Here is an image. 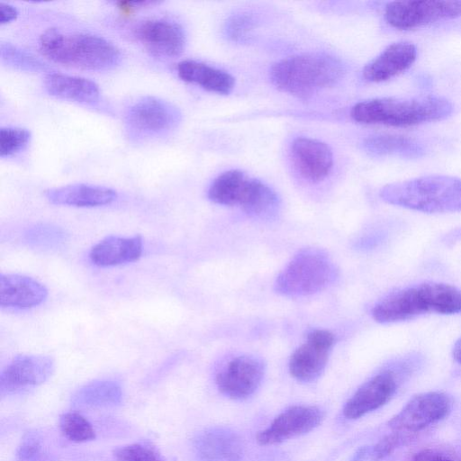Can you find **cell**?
Masks as SVG:
<instances>
[{
	"label": "cell",
	"instance_id": "obj_9",
	"mask_svg": "<svg viewBox=\"0 0 461 461\" xmlns=\"http://www.w3.org/2000/svg\"><path fill=\"white\" fill-rule=\"evenodd\" d=\"M432 312L427 284L397 290L379 301L372 310L380 323H393L413 319Z\"/></svg>",
	"mask_w": 461,
	"mask_h": 461
},
{
	"label": "cell",
	"instance_id": "obj_1",
	"mask_svg": "<svg viewBox=\"0 0 461 461\" xmlns=\"http://www.w3.org/2000/svg\"><path fill=\"white\" fill-rule=\"evenodd\" d=\"M42 54L53 62L87 70H106L120 64L121 50L111 41L86 32L46 30L39 40Z\"/></svg>",
	"mask_w": 461,
	"mask_h": 461
},
{
	"label": "cell",
	"instance_id": "obj_27",
	"mask_svg": "<svg viewBox=\"0 0 461 461\" xmlns=\"http://www.w3.org/2000/svg\"><path fill=\"white\" fill-rule=\"evenodd\" d=\"M279 204V198L273 189L261 181L253 179L242 208L250 216L267 219L277 212Z\"/></svg>",
	"mask_w": 461,
	"mask_h": 461
},
{
	"label": "cell",
	"instance_id": "obj_15",
	"mask_svg": "<svg viewBox=\"0 0 461 461\" xmlns=\"http://www.w3.org/2000/svg\"><path fill=\"white\" fill-rule=\"evenodd\" d=\"M396 391V381L392 372L380 373L363 384L348 400L343 414L348 420H357L387 403Z\"/></svg>",
	"mask_w": 461,
	"mask_h": 461
},
{
	"label": "cell",
	"instance_id": "obj_33",
	"mask_svg": "<svg viewBox=\"0 0 461 461\" xmlns=\"http://www.w3.org/2000/svg\"><path fill=\"white\" fill-rule=\"evenodd\" d=\"M31 132L27 129L5 127L0 130V157H10L22 150L29 142Z\"/></svg>",
	"mask_w": 461,
	"mask_h": 461
},
{
	"label": "cell",
	"instance_id": "obj_34",
	"mask_svg": "<svg viewBox=\"0 0 461 461\" xmlns=\"http://www.w3.org/2000/svg\"><path fill=\"white\" fill-rule=\"evenodd\" d=\"M410 433L393 431L384 436L371 447L370 458L372 461H381L391 455L395 449L403 446L411 439Z\"/></svg>",
	"mask_w": 461,
	"mask_h": 461
},
{
	"label": "cell",
	"instance_id": "obj_19",
	"mask_svg": "<svg viewBox=\"0 0 461 461\" xmlns=\"http://www.w3.org/2000/svg\"><path fill=\"white\" fill-rule=\"evenodd\" d=\"M47 199L54 204L75 207H97L112 203L117 193L105 186L73 184L45 192Z\"/></svg>",
	"mask_w": 461,
	"mask_h": 461
},
{
	"label": "cell",
	"instance_id": "obj_2",
	"mask_svg": "<svg viewBox=\"0 0 461 461\" xmlns=\"http://www.w3.org/2000/svg\"><path fill=\"white\" fill-rule=\"evenodd\" d=\"M452 112V104L441 96L384 97L357 103L351 116L365 124L406 127L440 121Z\"/></svg>",
	"mask_w": 461,
	"mask_h": 461
},
{
	"label": "cell",
	"instance_id": "obj_38",
	"mask_svg": "<svg viewBox=\"0 0 461 461\" xmlns=\"http://www.w3.org/2000/svg\"><path fill=\"white\" fill-rule=\"evenodd\" d=\"M18 16L17 9L9 5L1 2L0 3V23L5 24L8 23L16 19Z\"/></svg>",
	"mask_w": 461,
	"mask_h": 461
},
{
	"label": "cell",
	"instance_id": "obj_37",
	"mask_svg": "<svg viewBox=\"0 0 461 461\" xmlns=\"http://www.w3.org/2000/svg\"><path fill=\"white\" fill-rule=\"evenodd\" d=\"M39 445L33 438L24 442L19 449L18 456L21 460H32L39 452Z\"/></svg>",
	"mask_w": 461,
	"mask_h": 461
},
{
	"label": "cell",
	"instance_id": "obj_13",
	"mask_svg": "<svg viewBox=\"0 0 461 461\" xmlns=\"http://www.w3.org/2000/svg\"><path fill=\"white\" fill-rule=\"evenodd\" d=\"M54 361L43 355H19L2 370L1 393H15L43 384L52 375Z\"/></svg>",
	"mask_w": 461,
	"mask_h": 461
},
{
	"label": "cell",
	"instance_id": "obj_40",
	"mask_svg": "<svg viewBox=\"0 0 461 461\" xmlns=\"http://www.w3.org/2000/svg\"><path fill=\"white\" fill-rule=\"evenodd\" d=\"M453 357L454 359L461 364V338L457 339L453 347Z\"/></svg>",
	"mask_w": 461,
	"mask_h": 461
},
{
	"label": "cell",
	"instance_id": "obj_4",
	"mask_svg": "<svg viewBox=\"0 0 461 461\" xmlns=\"http://www.w3.org/2000/svg\"><path fill=\"white\" fill-rule=\"evenodd\" d=\"M345 74L342 62L328 54L307 53L288 57L270 71L272 83L281 91L308 96L338 83Z\"/></svg>",
	"mask_w": 461,
	"mask_h": 461
},
{
	"label": "cell",
	"instance_id": "obj_16",
	"mask_svg": "<svg viewBox=\"0 0 461 461\" xmlns=\"http://www.w3.org/2000/svg\"><path fill=\"white\" fill-rule=\"evenodd\" d=\"M291 157L297 171L304 178L314 182L324 179L333 165L330 147L311 138L295 139L291 145Z\"/></svg>",
	"mask_w": 461,
	"mask_h": 461
},
{
	"label": "cell",
	"instance_id": "obj_30",
	"mask_svg": "<svg viewBox=\"0 0 461 461\" xmlns=\"http://www.w3.org/2000/svg\"><path fill=\"white\" fill-rule=\"evenodd\" d=\"M59 428L63 435L73 442H87L95 438L92 424L77 412H66L59 418Z\"/></svg>",
	"mask_w": 461,
	"mask_h": 461
},
{
	"label": "cell",
	"instance_id": "obj_20",
	"mask_svg": "<svg viewBox=\"0 0 461 461\" xmlns=\"http://www.w3.org/2000/svg\"><path fill=\"white\" fill-rule=\"evenodd\" d=\"M141 254L140 236L122 238L111 235L91 249L89 258L95 266L107 267L134 262L140 258Z\"/></svg>",
	"mask_w": 461,
	"mask_h": 461
},
{
	"label": "cell",
	"instance_id": "obj_23",
	"mask_svg": "<svg viewBox=\"0 0 461 461\" xmlns=\"http://www.w3.org/2000/svg\"><path fill=\"white\" fill-rule=\"evenodd\" d=\"M177 74L182 80L217 94H229L235 84L228 72L194 60L181 61L177 65Z\"/></svg>",
	"mask_w": 461,
	"mask_h": 461
},
{
	"label": "cell",
	"instance_id": "obj_11",
	"mask_svg": "<svg viewBox=\"0 0 461 461\" xmlns=\"http://www.w3.org/2000/svg\"><path fill=\"white\" fill-rule=\"evenodd\" d=\"M323 418L324 411L316 406L290 407L276 417L267 429L258 433L257 441L262 446L284 442L312 430Z\"/></svg>",
	"mask_w": 461,
	"mask_h": 461
},
{
	"label": "cell",
	"instance_id": "obj_22",
	"mask_svg": "<svg viewBox=\"0 0 461 461\" xmlns=\"http://www.w3.org/2000/svg\"><path fill=\"white\" fill-rule=\"evenodd\" d=\"M44 86L50 95L77 103L92 104L100 95L99 87L94 81L59 73L47 75Z\"/></svg>",
	"mask_w": 461,
	"mask_h": 461
},
{
	"label": "cell",
	"instance_id": "obj_26",
	"mask_svg": "<svg viewBox=\"0 0 461 461\" xmlns=\"http://www.w3.org/2000/svg\"><path fill=\"white\" fill-rule=\"evenodd\" d=\"M122 391L114 381H93L82 386L74 395L76 404L88 407L116 405L122 402Z\"/></svg>",
	"mask_w": 461,
	"mask_h": 461
},
{
	"label": "cell",
	"instance_id": "obj_28",
	"mask_svg": "<svg viewBox=\"0 0 461 461\" xmlns=\"http://www.w3.org/2000/svg\"><path fill=\"white\" fill-rule=\"evenodd\" d=\"M432 304V312L439 314L461 313V289L443 284L427 283Z\"/></svg>",
	"mask_w": 461,
	"mask_h": 461
},
{
	"label": "cell",
	"instance_id": "obj_10",
	"mask_svg": "<svg viewBox=\"0 0 461 461\" xmlns=\"http://www.w3.org/2000/svg\"><path fill=\"white\" fill-rule=\"evenodd\" d=\"M334 344V336L325 330L308 333L306 341L297 348L289 360L291 375L300 382L317 379L324 370Z\"/></svg>",
	"mask_w": 461,
	"mask_h": 461
},
{
	"label": "cell",
	"instance_id": "obj_7",
	"mask_svg": "<svg viewBox=\"0 0 461 461\" xmlns=\"http://www.w3.org/2000/svg\"><path fill=\"white\" fill-rule=\"evenodd\" d=\"M449 397L441 392H427L413 396L388 422L393 431L418 432L444 419L450 412Z\"/></svg>",
	"mask_w": 461,
	"mask_h": 461
},
{
	"label": "cell",
	"instance_id": "obj_39",
	"mask_svg": "<svg viewBox=\"0 0 461 461\" xmlns=\"http://www.w3.org/2000/svg\"><path fill=\"white\" fill-rule=\"evenodd\" d=\"M370 451L371 447L363 446L356 451L350 461H366L370 458Z\"/></svg>",
	"mask_w": 461,
	"mask_h": 461
},
{
	"label": "cell",
	"instance_id": "obj_25",
	"mask_svg": "<svg viewBox=\"0 0 461 461\" xmlns=\"http://www.w3.org/2000/svg\"><path fill=\"white\" fill-rule=\"evenodd\" d=\"M365 149L376 156H398L417 158L424 155L423 146L405 136L381 134L370 136L364 141Z\"/></svg>",
	"mask_w": 461,
	"mask_h": 461
},
{
	"label": "cell",
	"instance_id": "obj_17",
	"mask_svg": "<svg viewBox=\"0 0 461 461\" xmlns=\"http://www.w3.org/2000/svg\"><path fill=\"white\" fill-rule=\"evenodd\" d=\"M417 50L408 41H398L385 48L363 69V77L370 82H384L404 72L415 61Z\"/></svg>",
	"mask_w": 461,
	"mask_h": 461
},
{
	"label": "cell",
	"instance_id": "obj_8",
	"mask_svg": "<svg viewBox=\"0 0 461 461\" xmlns=\"http://www.w3.org/2000/svg\"><path fill=\"white\" fill-rule=\"evenodd\" d=\"M179 122V112L171 104L156 98L144 97L127 112L125 122L129 132L136 138L166 133Z\"/></svg>",
	"mask_w": 461,
	"mask_h": 461
},
{
	"label": "cell",
	"instance_id": "obj_35",
	"mask_svg": "<svg viewBox=\"0 0 461 461\" xmlns=\"http://www.w3.org/2000/svg\"><path fill=\"white\" fill-rule=\"evenodd\" d=\"M253 26L252 16L240 14L229 19L226 23V32L233 41H243L249 36Z\"/></svg>",
	"mask_w": 461,
	"mask_h": 461
},
{
	"label": "cell",
	"instance_id": "obj_31",
	"mask_svg": "<svg viewBox=\"0 0 461 461\" xmlns=\"http://www.w3.org/2000/svg\"><path fill=\"white\" fill-rule=\"evenodd\" d=\"M26 241L41 249H52L61 246L66 240L65 231L58 226L39 224L31 228L25 234Z\"/></svg>",
	"mask_w": 461,
	"mask_h": 461
},
{
	"label": "cell",
	"instance_id": "obj_24",
	"mask_svg": "<svg viewBox=\"0 0 461 461\" xmlns=\"http://www.w3.org/2000/svg\"><path fill=\"white\" fill-rule=\"evenodd\" d=\"M251 178L240 170H229L220 175L209 187V199L222 205H240L248 194Z\"/></svg>",
	"mask_w": 461,
	"mask_h": 461
},
{
	"label": "cell",
	"instance_id": "obj_5",
	"mask_svg": "<svg viewBox=\"0 0 461 461\" xmlns=\"http://www.w3.org/2000/svg\"><path fill=\"white\" fill-rule=\"evenodd\" d=\"M337 276L338 270L324 250L307 248L294 255L280 272L275 288L285 296L310 295L327 288Z\"/></svg>",
	"mask_w": 461,
	"mask_h": 461
},
{
	"label": "cell",
	"instance_id": "obj_36",
	"mask_svg": "<svg viewBox=\"0 0 461 461\" xmlns=\"http://www.w3.org/2000/svg\"><path fill=\"white\" fill-rule=\"evenodd\" d=\"M412 461H452L446 455L433 450V449H423L413 456Z\"/></svg>",
	"mask_w": 461,
	"mask_h": 461
},
{
	"label": "cell",
	"instance_id": "obj_3",
	"mask_svg": "<svg viewBox=\"0 0 461 461\" xmlns=\"http://www.w3.org/2000/svg\"><path fill=\"white\" fill-rule=\"evenodd\" d=\"M381 198L391 204L428 213L461 212V179L432 175L386 185Z\"/></svg>",
	"mask_w": 461,
	"mask_h": 461
},
{
	"label": "cell",
	"instance_id": "obj_32",
	"mask_svg": "<svg viewBox=\"0 0 461 461\" xmlns=\"http://www.w3.org/2000/svg\"><path fill=\"white\" fill-rule=\"evenodd\" d=\"M113 456L117 461H166L151 444L145 442L118 447Z\"/></svg>",
	"mask_w": 461,
	"mask_h": 461
},
{
	"label": "cell",
	"instance_id": "obj_21",
	"mask_svg": "<svg viewBox=\"0 0 461 461\" xmlns=\"http://www.w3.org/2000/svg\"><path fill=\"white\" fill-rule=\"evenodd\" d=\"M194 448L201 461H239L242 452L237 435L223 429H211L200 434Z\"/></svg>",
	"mask_w": 461,
	"mask_h": 461
},
{
	"label": "cell",
	"instance_id": "obj_18",
	"mask_svg": "<svg viewBox=\"0 0 461 461\" xmlns=\"http://www.w3.org/2000/svg\"><path fill=\"white\" fill-rule=\"evenodd\" d=\"M48 297L44 285L18 274H1L0 305L4 308L28 309L41 304Z\"/></svg>",
	"mask_w": 461,
	"mask_h": 461
},
{
	"label": "cell",
	"instance_id": "obj_14",
	"mask_svg": "<svg viewBox=\"0 0 461 461\" xmlns=\"http://www.w3.org/2000/svg\"><path fill=\"white\" fill-rule=\"evenodd\" d=\"M136 35L149 51L158 57H176L185 46L184 29L171 20H147L139 25Z\"/></svg>",
	"mask_w": 461,
	"mask_h": 461
},
{
	"label": "cell",
	"instance_id": "obj_29",
	"mask_svg": "<svg viewBox=\"0 0 461 461\" xmlns=\"http://www.w3.org/2000/svg\"><path fill=\"white\" fill-rule=\"evenodd\" d=\"M1 59L9 67L27 72H43L49 68L32 53L11 43L1 44Z\"/></svg>",
	"mask_w": 461,
	"mask_h": 461
},
{
	"label": "cell",
	"instance_id": "obj_12",
	"mask_svg": "<svg viewBox=\"0 0 461 461\" xmlns=\"http://www.w3.org/2000/svg\"><path fill=\"white\" fill-rule=\"evenodd\" d=\"M265 374L263 362L252 356L231 359L216 375L219 391L225 396L241 400L255 393Z\"/></svg>",
	"mask_w": 461,
	"mask_h": 461
},
{
	"label": "cell",
	"instance_id": "obj_6",
	"mask_svg": "<svg viewBox=\"0 0 461 461\" xmlns=\"http://www.w3.org/2000/svg\"><path fill=\"white\" fill-rule=\"evenodd\" d=\"M461 16V1H394L384 9L386 22L399 30H411Z\"/></svg>",
	"mask_w": 461,
	"mask_h": 461
}]
</instances>
